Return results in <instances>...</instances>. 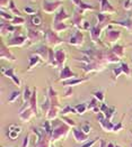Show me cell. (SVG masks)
I'll use <instances>...</instances> for the list:
<instances>
[{"label": "cell", "mask_w": 132, "mask_h": 147, "mask_svg": "<svg viewBox=\"0 0 132 147\" xmlns=\"http://www.w3.org/2000/svg\"><path fill=\"white\" fill-rule=\"evenodd\" d=\"M121 35H122V33L120 30L112 29L109 26L105 32V40H107L108 43H116L121 38Z\"/></svg>", "instance_id": "obj_7"}, {"label": "cell", "mask_w": 132, "mask_h": 147, "mask_svg": "<svg viewBox=\"0 0 132 147\" xmlns=\"http://www.w3.org/2000/svg\"><path fill=\"white\" fill-rule=\"evenodd\" d=\"M97 102H98V100L96 98H93L92 101H90V103L87 107H88V110H93L95 113L98 115V113H101V107L97 106Z\"/></svg>", "instance_id": "obj_35"}, {"label": "cell", "mask_w": 132, "mask_h": 147, "mask_svg": "<svg viewBox=\"0 0 132 147\" xmlns=\"http://www.w3.org/2000/svg\"><path fill=\"white\" fill-rule=\"evenodd\" d=\"M121 74H125L127 76L131 75V69L129 67V65L127 63H121L118 67L113 69V80L115 82L118 81V79H119Z\"/></svg>", "instance_id": "obj_6"}, {"label": "cell", "mask_w": 132, "mask_h": 147, "mask_svg": "<svg viewBox=\"0 0 132 147\" xmlns=\"http://www.w3.org/2000/svg\"><path fill=\"white\" fill-rule=\"evenodd\" d=\"M81 30H90L92 29V26H90V23L87 22V20H84L83 24H81V27H80Z\"/></svg>", "instance_id": "obj_49"}, {"label": "cell", "mask_w": 132, "mask_h": 147, "mask_svg": "<svg viewBox=\"0 0 132 147\" xmlns=\"http://www.w3.org/2000/svg\"><path fill=\"white\" fill-rule=\"evenodd\" d=\"M68 113H77L76 108L70 107V106H67V107H64V108L61 110V115H62V116H66V115H68Z\"/></svg>", "instance_id": "obj_39"}, {"label": "cell", "mask_w": 132, "mask_h": 147, "mask_svg": "<svg viewBox=\"0 0 132 147\" xmlns=\"http://www.w3.org/2000/svg\"><path fill=\"white\" fill-rule=\"evenodd\" d=\"M121 61L120 57H118L112 51H104V63L106 64H114V63H119Z\"/></svg>", "instance_id": "obj_18"}, {"label": "cell", "mask_w": 132, "mask_h": 147, "mask_svg": "<svg viewBox=\"0 0 132 147\" xmlns=\"http://www.w3.org/2000/svg\"><path fill=\"white\" fill-rule=\"evenodd\" d=\"M51 147H54V146H53V145H51Z\"/></svg>", "instance_id": "obj_59"}, {"label": "cell", "mask_w": 132, "mask_h": 147, "mask_svg": "<svg viewBox=\"0 0 132 147\" xmlns=\"http://www.w3.org/2000/svg\"><path fill=\"white\" fill-rule=\"evenodd\" d=\"M9 9L12 11V13H15L17 17H22V13H21V11L17 9V7H16V5H15V2L14 1H10V5H9Z\"/></svg>", "instance_id": "obj_41"}, {"label": "cell", "mask_w": 132, "mask_h": 147, "mask_svg": "<svg viewBox=\"0 0 132 147\" xmlns=\"http://www.w3.org/2000/svg\"><path fill=\"white\" fill-rule=\"evenodd\" d=\"M72 2H73V5L76 6V8L79 9V12H80V13H83V12L86 11V10H95V7H94V6H92V5H89V3H86L83 0H72Z\"/></svg>", "instance_id": "obj_15"}, {"label": "cell", "mask_w": 132, "mask_h": 147, "mask_svg": "<svg viewBox=\"0 0 132 147\" xmlns=\"http://www.w3.org/2000/svg\"><path fill=\"white\" fill-rule=\"evenodd\" d=\"M32 130H33V133H35L37 135V142L35 144V147H51V144H50L51 137L45 133V130L43 128L38 129L36 127H33Z\"/></svg>", "instance_id": "obj_1"}, {"label": "cell", "mask_w": 132, "mask_h": 147, "mask_svg": "<svg viewBox=\"0 0 132 147\" xmlns=\"http://www.w3.org/2000/svg\"><path fill=\"white\" fill-rule=\"evenodd\" d=\"M63 119V121H64V123H67L69 127H72V128H75L76 127V123L72 120V119H70V118H68V117H63L62 118Z\"/></svg>", "instance_id": "obj_48"}, {"label": "cell", "mask_w": 132, "mask_h": 147, "mask_svg": "<svg viewBox=\"0 0 132 147\" xmlns=\"http://www.w3.org/2000/svg\"><path fill=\"white\" fill-rule=\"evenodd\" d=\"M83 22H84V20H83V13H80V12H78V11L75 12L73 16H72V25H73L75 27H77V28L80 29Z\"/></svg>", "instance_id": "obj_27"}, {"label": "cell", "mask_w": 132, "mask_h": 147, "mask_svg": "<svg viewBox=\"0 0 132 147\" xmlns=\"http://www.w3.org/2000/svg\"><path fill=\"white\" fill-rule=\"evenodd\" d=\"M49 52H50V49L47 47L45 45H42V46H40V47L34 52V54L38 55V56L42 59V61L44 60L45 63H47V62H48V59H49Z\"/></svg>", "instance_id": "obj_25"}, {"label": "cell", "mask_w": 132, "mask_h": 147, "mask_svg": "<svg viewBox=\"0 0 132 147\" xmlns=\"http://www.w3.org/2000/svg\"><path fill=\"white\" fill-rule=\"evenodd\" d=\"M55 59H57L58 67L62 70V69L64 67V63H66V59H67L66 53H64V51H63V49H59V51H57V52H55Z\"/></svg>", "instance_id": "obj_24"}, {"label": "cell", "mask_w": 132, "mask_h": 147, "mask_svg": "<svg viewBox=\"0 0 132 147\" xmlns=\"http://www.w3.org/2000/svg\"><path fill=\"white\" fill-rule=\"evenodd\" d=\"M102 29L98 25L92 27V29L89 30V34H90V38L94 43H99V37H101V34H102Z\"/></svg>", "instance_id": "obj_23"}, {"label": "cell", "mask_w": 132, "mask_h": 147, "mask_svg": "<svg viewBox=\"0 0 132 147\" xmlns=\"http://www.w3.org/2000/svg\"><path fill=\"white\" fill-rule=\"evenodd\" d=\"M1 18H2V20H6V22H12V19L15 17L10 16L9 13H7L5 10H1Z\"/></svg>", "instance_id": "obj_45"}, {"label": "cell", "mask_w": 132, "mask_h": 147, "mask_svg": "<svg viewBox=\"0 0 132 147\" xmlns=\"http://www.w3.org/2000/svg\"><path fill=\"white\" fill-rule=\"evenodd\" d=\"M59 111H60V108L58 107H51L50 110L48 111L47 113V117H48V120H55L58 115H59Z\"/></svg>", "instance_id": "obj_30"}, {"label": "cell", "mask_w": 132, "mask_h": 147, "mask_svg": "<svg viewBox=\"0 0 132 147\" xmlns=\"http://www.w3.org/2000/svg\"><path fill=\"white\" fill-rule=\"evenodd\" d=\"M98 139H99V138L97 137V138H94V139H92V140H88V142L84 143L80 147H93L95 144H96L97 142H98Z\"/></svg>", "instance_id": "obj_46"}, {"label": "cell", "mask_w": 132, "mask_h": 147, "mask_svg": "<svg viewBox=\"0 0 132 147\" xmlns=\"http://www.w3.org/2000/svg\"><path fill=\"white\" fill-rule=\"evenodd\" d=\"M69 129L70 127L64 123H61L58 127L53 128V133H52V136H51V142H55L60 138H64L67 137L68 133H69Z\"/></svg>", "instance_id": "obj_2"}, {"label": "cell", "mask_w": 132, "mask_h": 147, "mask_svg": "<svg viewBox=\"0 0 132 147\" xmlns=\"http://www.w3.org/2000/svg\"><path fill=\"white\" fill-rule=\"evenodd\" d=\"M87 81H89V78L88 76L83 78V79L75 78V79L68 80V81H63L62 84H63V86H66V88H71V86H79V84H81L84 82H87Z\"/></svg>", "instance_id": "obj_19"}, {"label": "cell", "mask_w": 132, "mask_h": 147, "mask_svg": "<svg viewBox=\"0 0 132 147\" xmlns=\"http://www.w3.org/2000/svg\"><path fill=\"white\" fill-rule=\"evenodd\" d=\"M31 23L34 25V26H40L42 23V18L38 16V15H34L32 18H31Z\"/></svg>", "instance_id": "obj_42"}, {"label": "cell", "mask_w": 132, "mask_h": 147, "mask_svg": "<svg viewBox=\"0 0 132 147\" xmlns=\"http://www.w3.org/2000/svg\"><path fill=\"white\" fill-rule=\"evenodd\" d=\"M99 143H101V146L99 147H105V142H104V140H102V139H101V140H99Z\"/></svg>", "instance_id": "obj_56"}, {"label": "cell", "mask_w": 132, "mask_h": 147, "mask_svg": "<svg viewBox=\"0 0 132 147\" xmlns=\"http://www.w3.org/2000/svg\"><path fill=\"white\" fill-rule=\"evenodd\" d=\"M41 37H42V34H41L38 30H29L27 38H28V40H31V42H37V40L41 39Z\"/></svg>", "instance_id": "obj_34"}, {"label": "cell", "mask_w": 132, "mask_h": 147, "mask_svg": "<svg viewBox=\"0 0 132 147\" xmlns=\"http://www.w3.org/2000/svg\"><path fill=\"white\" fill-rule=\"evenodd\" d=\"M75 108H76V110H77V113H79V115H84L85 112L88 110V107H87V105H85V103H79V105H77Z\"/></svg>", "instance_id": "obj_38"}, {"label": "cell", "mask_w": 132, "mask_h": 147, "mask_svg": "<svg viewBox=\"0 0 132 147\" xmlns=\"http://www.w3.org/2000/svg\"><path fill=\"white\" fill-rule=\"evenodd\" d=\"M48 65H51L53 67H58V64H57V59H55V53L52 49H50V52H49V59L48 62H47Z\"/></svg>", "instance_id": "obj_32"}, {"label": "cell", "mask_w": 132, "mask_h": 147, "mask_svg": "<svg viewBox=\"0 0 132 147\" xmlns=\"http://www.w3.org/2000/svg\"><path fill=\"white\" fill-rule=\"evenodd\" d=\"M96 18H97V25L101 27V28H104L106 27L107 23L109 22V17L107 15H104V13H97L96 15Z\"/></svg>", "instance_id": "obj_26"}, {"label": "cell", "mask_w": 132, "mask_h": 147, "mask_svg": "<svg viewBox=\"0 0 132 147\" xmlns=\"http://www.w3.org/2000/svg\"><path fill=\"white\" fill-rule=\"evenodd\" d=\"M131 1L132 0H125V1L123 2V8H124L125 10H130V9H132Z\"/></svg>", "instance_id": "obj_50"}, {"label": "cell", "mask_w": 132, "mask_h": 147, "mask_svg": "<svg viewBox=\"0 0 132 147\" xmlns=\"http://www.w3.org/2000/svg\"><path fill=\"white\" fill-rule=\"evenodd\" d=\"M27 40H28V38L25 36H16L12 38L9 42H8V44H7V46L8 47H21V46H24L25 44L27 43Z\"/></svg>", "instance_id": "obj_13"}, {"label": "cell", "mask_w": 132, "mask_h": 147, "mask_svg": "<svg viewBox=\"0 0 132 147\" xmlns=\"http://www.w3.org/2000/svg\"><path fill=\"white\" fill-rule=\"evenodd\" d=\"M10 1L12 0H0V6H1V10L6 7L9 8V5H10Z\"/></svg>", "instance_id": "obj_51"}, {"label": "cell", "mask_w": 132, "mask_h": 147, "mask_svg": "<svg viewBox=\"0 0 132 147\" xmlns=\"http://www.w3.org/2000/svg\"><path fill=\"white\" fill-rule=\"evenodd\" d=\"M28 144H29V136L27 135L24 138L23 140V144H22V147H28Z\"/></svg>", "instance_id": "obj_54"}, {"label": "cell", "mask_w": 132, "mask_h": 147, "mask_svg": "<svg viewBox=\"0 0 132 147\" xmlns=\"http://www.w3.org/2000/svg\"><path fill=\"white\" fill-rule=\"evenodd\" d=\"M33 116H35V113H34V111L32 110L31 107L25 108V110L24 109H21L19 110V117H21V119L23 121H25V123H28Z\"/></svg>", "instance_id": "obj_21"}, {"label": "cell", "mask_w": 132, "mask_h": 147, "mask_svg": "<svg viewBox=\"0 0 132 147\" xmlns=\"http://www.w3.org/2000/svg\"><path fill=\"white\" fill-rule=\"evenodd\" d=\"M72 134L75 137V140L78 142V143H86L88 142V135L85 134L81 129H78V128H73L72 129Z\"/></svg>", "instance_id": "obj_16"}, {"label": "cell", "mask_w": 132, "mask_h": 147, "mask_svg": "<svg viewBox=\"0 0 132 147\" xmlns=\"http://www.w3.org/2000/svg\"><path fill=\"white\" fill-rule=\"evenodd\" d=\"M16 30V26L12 25V23L9 22H5V20H1V35L5 36L6 34H9Z\"/></svg>", "instance_id": "obj_22"}, {"label": "cell", "mask_w": 132, "mask_h": 147, "mask_svg": "<svg viewBox=\"0 0 132 147\" xmlns=\"http://www.w3.org/2000/svg\"><path fill=\"white\" fill-rule=\"evenodd\" d=\"M71 96H72L71 88H68L67 91H66V93H64V98H68V97H71Z\"/></svg>", "instance_id": "obj_55"}, {"label": "cell", "mask_w": 132, "mask_h": 147, "mask_svg": "<svg viewBox=\"0 0 132 147\" xmlns=\"http://www.w3.org/2000/svg\"><path fill=\"white\" fill-rule=\"evenodd\" d=\"M69 27H70L69 25L64 24V23H59V24H53L52 29H53L55 33H60V32H64V30H67Z\"/></svg>", "instance_id": "obj_36"}, {"label": "cell", "mask_w": 132, "mask_h": 147, "mask_svg": "<svg viewBox=\"0 0 132 147\" xmlns=\"http://www.w3.org/2000/svg\"><path fill=\"white\" fill-rule=\"evenodd\" d=\"M131 3H132V1H131Z\"/></svg>", "instance_id": "obj_60"}, {"label": "cell", "mask_w": 132, "mask_h": 147, "mask_svg": "<svg viewBox=\"0 0 132 147\" xmlns=\"http://www.w3.org/2000/svg\"><path fill=\"white\" fill-rule=\"evenodd\" d=\"M19 133H21V127L12 125V126H10V128H9L8 137H9L10 139H16V138L18 137V135H19Z\"/></svg>", "instance_id": "obj_31"}, {"label": "cell", "mask_w": 132, "mask_h": 147, "mask_svg": "<svg viewBox=\"0 0 132 147\" xmlns=\"http://www.w3.org/2000/svg\"><path fill=\"white\" fill-rule=\"evenodd\" d=\"M37 98H36V89H34V91H33V94H32V98L29 100V107L32 108V110L34 111V113H35V116H37Z\"/></svg>", "instance_id": "obj_33"}, {"label": "cell", "mask_w": 132, "mask_h": 147, "mask_svg": "<svg viewBox=\"0 0 132 147\" xmlns=\"http://www.w3.org/2000/svg\"><path fill=\"white\" fill-rule=\"evenodd\" d=\"M83 43H84V35H83V33L79 32V30L75 32L71 36L69 37V40H68V44H69V45L76 46V47L81 46Z\"/></svg>", "instance_id": "obj_8"}, {"label": "cell", "mask_w": 132, "mask_h": 147, "mask_svg": "<svg viewBox=\"0 0 132 147\" xmlns=\"http://www.w3.org/2000/svg\"><path fill=\"white\" fill-rule=\"evenodd\" d=\"M24 23H25V19L23 17H15L12 19V25H14V26H21V25H23Z\"/></svg>", "instance_id": "obj_43"}, {"label": "cell", "mask_w": 132, "mask_h": 147, "mask_svg": "<svg viewBox=\"0 0 132 147\" xmlns=\"http://www.w3.org/2000/svg\"><path fill=\"white\" fill-rule=\"evenodd\" d=\"M83 131H84L85 134H87V135H89L90 134V130H92V127H90V125L88 123H84L83 126H81V128H80Z\"/></svg>", "instance_id": "obj_47"}, {"label": "cell", "mask_w": 132, "mask_h": 147, "mask_svg": "<svg viewBox=\"0 0 132 147\" xmlns=\"http://www.w3.org/2000/svg\"><path fill=\"white\" fill-rule=\"evenodd\" d=\"M32 94H33V92L29 90L28 86H25V90H24V94H23V99H24L25 103L29 102V100H31V98H32Z\"/></svg>", "instance_id": "obj_37"}, {"label": "cell", "mask_w": 132, "mask_h": 147, "mask_svg": "<svg viewBox=\"0 0 132 147\" xmlns=\"http://www.w3.org/2000/svg\"><path fill=\"white\" fill-rule=\"evenodd\" d=\"M122 128H123V125H122V123L120 121V123H118L116 125H114L113 131H114V133H119V131H120Z\"/></svg>", "instance_id": "obj_52"}, {"label": "cell", "mask_w": 132, "mask_h": 147, "mask_svg": "<svg viewBox=\"0 0 132 147\" xmlns=\"http://www.w3.org/2000/svg\"><path fill=\"white\" fill-rule=\"evenodd\" d=\"M42 62V59L38 56V55H36V54H32L31 56H29V64H28V71H31L33 67H35L36 65L38 64V63H41Z\"/></svg>", "instance_id": "obj_28"}, {"label": "cell", "mask_w": 132, "mask_h": 147, "mask_svg": "<svg viewBox=\"0 0 132 147\" xmlns=\"http://www.w3.org/2000/svg\"><path fill=\"white\" fill-rule=\"evenodd\" d=\"M101 112L107 118L108 120H112L114 115H115V108L114 107H107L106 103H102L101 105Z\"/></svg>", "instance_id": "obj_17"}, {"label": "cell", "mask_w": 132, "mask_h": 147, "mask_svg": "<svg viewBox=\"0 0 132 147\" xmlns=\"http://www.w3.org/2000/svg\"><path fill=\"white\" fill-rule=\"evenodd\" d=\"M101 2V6H99V9H101V13H104V15H113V13H116L115 8L109 3L108 0H99Z\"/></svg>", "instance_id": "obj_11"}, {"label": "cell", "mask_w": 132, "mask_h": 147, "mask_svg": "<svg viewBox=\"0 0 132 147\" xmlns=\"http://www.w3.org/2000/svg\"><path fill=\"white\" fill-rule=\"evenodd\" d=\"M118 57H120V59H122L123 56H124V53H125V47L124 46H122V45H119V44H115L113 47H112V49H111Z\"/></svg>", "instance_id": "obj_29"}, {"label": "cell", "mask_w": 132, "mask_h": 147, "mask_svg": "<svg viewBox=\"0 0 132 147\" xmlns=\"http://www.w3.org/2000/svg\"><path fill=\"white\" fill-rule=\"evenodd\" d=\"M1 72H2V74H3L6 78L10 79V80H12V82L18 86V88L21 86V80L18 79L17 75H15V72H14V69H12V67H8V69L2 67V69H1Z\"/></svg>", "instance_id": "obj_12"}, {"label": "cell", "mask_w": 132, "mask_h": 147, "mask_svg": "<svg viewBox=\"0 0 132 147\" xmlns=\"http://www.w3.org/2000/svg\"><path fill=\"white\" fill-rule=\"evenodd\" d=\"M75 78H77V75L76 73H73L71 71V69L69 67V66H64L62 70H61L60 72V76H59V81H68V80H71V79H75Z\"/></svg>", "instance_id": "obj_14"}, {"label": "cell", "mask_w": 132, "mask_h": 147, "mask_svg": "<svg viewBox=\"0 0 132 147\" xmlns=\"http://www.w3.org/2000/svg\"><path fill=\"white\" fill-rule=\"evenodd\" d=\"M0 59L1 60H7V61L14 62L16 61V56L10 53V51L8 49V46H5V44L1 42L0 44Z\"/></svg>", "instance_id": "obj_10"}, {"label": "cell", "mask_w": 132, "mask_h": 147, "mask_svg": "<svg viewBox=\"0 0 132 147\" xmlns=\"http://www.w3.org/2000/svg\"><path fill=\"white\" fill-rule=\"evenodd\" d=\"M19 96H21V92H19V91H14V92H12V94H10L9 98H8V102H9V103L15 102L16 100H18Z\"/></svg>", "instance_id": "obj_40"}, {"label": "cell", "mask_w": 132, "mask_h": 147, "mask_svg": "<svg viewBox=\"0 0 132 147\" xmlns=\"http://www.w3.org/2000/svg\"><path fill=\"white\" fill-rule=\"evenodd\" d=\"M104 69H105V63H103V62L101 61H97V60H94V61L92 62V63H89V64H86V65H84V67H83V70H84V72L86 74L90 73V72H101Z\"/></svg>", "instance_id": "obj_4"}, {"label": "cell", "mask_w": 132, "mask_h": 147, "mask_svg": "<svg viewBox=\"0 0 132 147\" xmlns=\"http://www.w3.org/2000/svg\"><path fill=\"white\" fill-rule=\"evenodd\" d=\"M62 2L61 1H54V0H43L42 9L47 13H53L61 8Z\"/></svg>", "instance_id": "obj_3"}, {"label": "cell", "mask_w": 132, "mask_h": 147, "mask_svg": "<svg viewBox=\"0 0 132 147\" xmlns=\"http://www.w3.org/2000/svg\"><path fill=\"white\" fill-rule=\"evenodd\" d=\"M115 147H121V146H119V145H115Z\"/></svg>", "instance_id": "obj_58"}, {"label": "cell", "mask_w": 132, "mask_h": 147, "mask_svg": "<svg viewBox=\"0 0 132 147\" xmlns=\"http://www.w3.org/2000/svg\"><path fill=\"white\" fill-rule=\"evenodd\" d=\"M70 16L66 12L64 8L61 7L60 9L58 10V12L54 15V20H53V24H59V23H63L66 19H68Z\"/></svg>", "instance_id": "obj_20"}, {"label": "cell", "mask_w": 132, "mask_h": 147, "mask_svg": "<svg viewBox=\"0 0 132 147\" xmlns=\"http://www.w3.org/2000/svg\"><path fill=\"white\" fill-rule=\"evenodd\" d=\"M93 96H94V98H96L98 101H101V102H104V93L102 92V91H95V92H93Z\"/></svg>", "instance_id": "obj_44"}, {"label": "cell", "mask_w": 132, "mask_h": 147, "mask_svg": "<svg viewBox=\"0 0 132 147\" xmlns=\"http://www.w3.org/2000/svg\"><path fill=\"white\" fill-rule=\"evenodd\" d=\"M24 11L28 15H36V11L33 9V8H29V7H25L24 8Z\"/></svg>", "instance_id": "obj_53"}, {"label": "cell", "mask_w": 132, "mask_h": 147, "mask_svg": "<svg viewBox=\"0 0 132 147\" xmlns=\"http://www.w3.org/2000/svg\"><path fill=\"white\" fill-rule=\"evenodd\" d=\"M45 42H47L48 45L52 46V47L57 46V45H60V44L63 43V40L58 36V34L53 29L47 30V33H45Z\"/></svg>", "instance_id": "obj_5"}, {"label": "cell", "mask_w": 132, "mask_h": 147, "mask_svg": "<svg viewBox=\"0 0 132 147\" xmlns=\"http://www.w3.org/2000/svg\"><path fill=\"white\" fill-rule=\"evenodd\" d=\"M106 147H115V145H114V144H112V143H108Z\"/></svg>", "instance_id": "obj_57"}, {"label": "cell", "mask_w": 132, "mask_h": 147, "mask_svg": "<svg viewBox=\"0 0 132 147\" xmlns=\"http://www.w3.org/2000/svg\"><path fill=\"white\" fill-rule=\"evenodd\" d=\"M97 119H98V123L101 125V127L103 128L104 131H113V128H114V125L112 123L111 120H108L107 118L101 112L97 115Z\"/></svg>", "instance_id": "obj_9"}]
</instances>
